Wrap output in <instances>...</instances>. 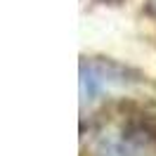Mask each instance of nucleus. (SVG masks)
I'll return each instance as SVG.
<instances>
[{"mask_svg":"<svg viewBox=\"0 0 156 156\" xmlns=\"http://www.w3.org/2000/svg\"><path fill=\"white\" fill-rule=\"evenodd\" d=\"M149 7H151V10L156 12V0H149Z\"/></svg>","mask_w":156,"mask_h":156,"instance_id":"nucleus-1","label":"nucleus"}]
</instances>
